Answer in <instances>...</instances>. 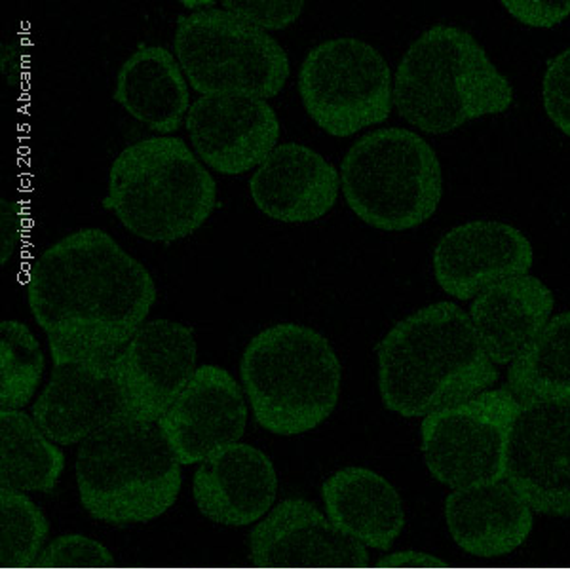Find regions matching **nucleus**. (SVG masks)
<instances>
[{
	"label": "nucleus",
	"instance_id": "nucleus-6",
	"mask_svg": "<svg viewBox=\"0 0 570 570\" xmlns=\"http://www.w3.org/2000/svg\"><path fill=\"white\" fill-rule=\"evenodd\" d=\"M240 376L255 421L285 438L327 421L343 389L337 352L320 331L301 324L259 331L242 354Z\"/></svg>",
	"mask_w": 570,
	"mask_h": 570
},
{
	"label": "nucleus",
	"instance_id": "nucleus-13",
	"mask_svg": "<svg viewBox=\"0 0 570 570\" xmlns=\"http://www.w3.org/2000/svg\"><path fill=\"white\" fill-rule=\"evenodd\" d=\"M185 128L190 149L220 176H244L278 147V115L266 99L200 96L190 105Z\"/></svg>",
	"mask_w": 570,
	"mask_h": 570
},
{
	"label": "nucleus",
	"instance_id": "nucleus-22",
	"mask_svg": "<svg viewBox=\"0 0 570 570\" xmlns=\"http://www.w3.org/2000/svg\"><path fill=\"white\" fill-rule=\"evenodd\" d=\"M331 523L365 548L386 551L405 527V505L381 473L370 468H341L322 485Z\"/></svg>",
	"mask_w": 570,
	"mask_h": 570
},
{
	"label": "nucleus",
	"instance_id": "nucleus-26",
	"mask_svg": "<svg viewBox=\"0 0 570 570\" xmlns=\"http://www.w3.org/2000/svg\"><path fill=\"white\" fill-rule=\"evenodd\" d=\"M45 375V354L26 324H0V409H21L31 402Z\"/></svg>",
	"mask_w": 570,
	"mask_h": 570
},
{
	"label": "nucleus",
	"instance_id": "nucleus-20",
	"mask_svg": "<svg viewBox=\"0 0 570 570\" xmlns=\"http://www.w3.org/2000/svg\"><path fill=\"white\" fill-rule=\"evenodd\" d=\"M443 510L456 546L481 559L510 556L534 525V510L508 480L454 489Z\"/></svg>",
	"mask_w": 570,
	"mask_h": 570
},
{
	"label": "nucleus",
	"instance_id": "nucleus-9",
	"mask_svg": "<svg viewBox=\"0 0 570 570\" xmlns=\"http://www.w3.org/2000/svg\"><path fill=\"white\" fill-rule=\"evenodd\" d=\"M298 96L325 134L351 137L389 120L394 82L383 53L370 42L338 37L306 53L298 71Z\"/></svg>",
	"mask_w": 570,
	"mask_h": 570
},
{
	"label": "nucleus",
	"instance_id": "nucleus-18",
	"mask_svg": "<svg viewBox=\"0 0 570 570\" xmlns=\"http://www.w3.org/2000/svg\"><path fill=\"white\" fill-rule=\"evenodd\" d=\"M341 174L316 150L282 142L253 171L249 196L261 214L287 225L322 219L337 204Z\"/></svg>",
	"mask_w": 570,
	"mask_h": 570
},
{
	"label": "nucleus",
	"instance_id": "nucleus-21",
	"mask_svg": "<svg viewBox=\"0 0 570 570\" xmlns=\"http://www.w3.org/2000/svg\"><path fill=\"white\" fill-rule=\"evenodd\" d=\"M553 295L534 276L491 285L470 306L475 335L494 365H512L550 324Z\"/></svg>",
	"mask_w": 570,
	"mask_h": 570
},
{
	"label": "nucleus",
	"instance_id": "nucleus-11",
	"mask_svg": "<svg viewBox=\"0 0 570 570\" xmlns=\"http://www.w3.org/2000/svg\"><path fill=\"white\" fill-rule=\"evenodd\" d=\"M505 480L534 512L570 518V402H521L508 441Z\"/></svg>",
	"mask_w": 570,
	"mask_h": 570
},
{
	"label": "nucleus",
	"instance_id": "nucleus-24",
	"mask_svg": "<svg viewBox=\"0 0 570 570\" xmlns=\"http://www.w3.org/2000/svg\"><path fill=\"white\" fill-rule=\"evenodd\" d=\"M66 454L21 409H0V489L52 493Z\"/></svg>",
	"mask_w": 570,
	"mask_h": 570
},
{
	"label": "nucleus",
	"instance_id": "nucleus-7",
	"mask_svg": "<svg viewBox=\"0 0 570 570\" xmlns=\"http://www.w3.org/2000/svg\"><path fill=\"white\" fill-rule=\"evenodd\" d=\"M348 208L370 227L403 233L426 223L443 195L440 160L426 139L403 128L360 137L341 163Z\"/></svg>",
	"mask_w": 570,
	"mask_h": 570
},
{
	"label": "nucleus",
	"instance_id": "nucleus-33",
	"mask_svg": "<svg viewBox=\"0 0 570 570\" xmlns=\"http://www.w3.org/2000/svg\"><path fill=\"white\" fill-rule=\"evenodd\" d=\"M527 570H529V569H527ZM534 570H544V569H534Z\"/></svg>",
	"mask_w": 570,
	"mask_h": 570
},
{
	"label": "nucleus",
	"instance_id": "nucleus-29",
	"mask_svg": "<svg viewBox=\"0 0 570 570\" xmlns=\"http://www.w3.org/2000/svg\"><path fill=\"white\" fill-rule=\"evenodd\" d=\"M223 10L261 31H279L293 26L303 13V0H225Z\"/></svg>",
	"mask_w": 570,
	"mask_h": 570
},
{
	"label": "nucleus",
	"instance_id": "nucleus-23",
	"mask_svg": "<svg viewBox=\"0 0 570 570\" xmlns=\"http://www.w3.org/2000/svg\"><path fill=\"white\" fill-rule=\"evenodd\" d=\"M115 101L149 130L174 134L190 110L187 77L166 48L141 46L118 69Z\"/></svg>",
	"mask_w": 570,
	"mask_h": 570
},
{
	"label": "nucleus",
	"instance_id": "nucleus-27",
	"mask_svg": "<svg viewBox=\"0 0 570 570\" xmlns=\"http://www.w3.org/2000/svg\"><path fill=\"white\" fill-rule=\"evenodd\" d=\"M0 559L2 564H31L39 561L48 540V519L26 493L0 489Z\"/></svg>",
	"mask_w": 570,
	"mask_h": 570
},
{
	"label": "nucleus",
	"instance_id": "nucleus-30",
	"mask_svg": "<svg viewBox=\"0 0 570 570\" xmlns=\"http://www.w3.org/2000/svg\"><path fill=\"white\" fill-rule=\"evenodd\" d=\"M542 99L551 122L570 137V48L551 59L546 69Z\"/></svg>",
	"mask_w": 570,
	"mask_h": 570
},
{
	"label": "nucleus",
	"instance_id": "nucleus-14",
	"mask_svg": "<svg viewBox=\"0 0 570 570\" xmlns=\"http://www.w3.org/2000/svg\"><path fill=\"white\" fill-rule=\"evenodd\" d=\"M246 392L227 370L202 365L177 395L160 426L181 466L202 464L246 432Z\"/></svg>",
	"mask_w": 570,
	"mask_h": 570
},
{
	"label": "nucleus",
	"instance_id": "nucleus-10",
	"mask_svg": "<svg viewBox=\"0 0 570 570\" xmlns=\"http://www.w3.org/2000/svg\"><path fill=\"white\" fill-rule=\"evenodd\" d=\"M519 407L512 390H487L424 416L421 445L428 472L453 491L505 480L508 441Z\"/></svg>",
	"mask_w": 570,
	"mask_h": 570
},
{
	"label": "nucleus",
	"instance_id": "nucleus-1",
	"mask_svg": "<svg viewBox=\"0 0 570 570\" xmlns=\"http://www.w3.org/2000/svg\"><path fill=\"white\" fill-rule=\"evenodd\" d=\"M27 303L53 363L117 356L155 306L156 284L112 236L82 228L35 261Z\"/></svg>",
	"mask_w": 570,
	"mask_h": 570
},
{
	"label": "nucleus",
	"instance_id": "nucleus-12",
	"mask_svg": "<svg viewBox=\"0 0 570 570\" xmlns=\"http://www.w3.org/2000/svg\"><path fill=\"white\" fill-rule=\"evenodd\" d=\"M131 413L120 354L53 363L33 419L53 443L77 445Z\"/></svg>",
	"mask_w": 570,
	"mask_h": 570
},
{
	"label": "nucleus",
	"instance_id": "nucleus-32",
	"mask_svg": "<svg viewBox=\"0 0 570 570\" xmlns=\"http://www.w3.org/2000/svg\"><path fill=\"white\" fill-rule=\"evenodd\" d=\"M183 7L187 8H204V10H212L215 7V2H206V0H200V2H195V0H190V2H183Z\"/></svg>",
	"mask_w": 570,
	"mask_h": 570
},
{
	"label": "nucleus",
	"instance_id": "nucleus-8",
	"mask_svg": "<svg viewBox=\"0 0 570 570\" xmlns=\"http://www.w3.org/2000/svg\"><path fill=\"white\" fill-rule=\"evenodd\" d=\"M174 50L188 85L200 96L271 99L289 78L284 46L223 8L179 16Z\"/></svg>",
	"mask_w": 570,
	"mask_h": 570
},
{
	"label": "nucleus",
	"instance_id": "nucleus-17",
	"mask_svg": "<svg viewBox=\"0 0 570 570\" xmlns=\"http://www.w3.org/2000/svg\"><path fill=\"white\" fill-rule=\"evenodd\" d=\"M198 360L195 333L171 320H150L120 352V370L131 413L160 421L193 379Z\"/></svg>",
	"mask_w": 570,
	"mask_h": 570
},
{
	"label": "nucleus",
	"instance_id": "nucleus-31",
	"mask_svg": "<svg viewBox=\"0 0 570 570\" xmlns=\"http://www.w3.org/2000/svg\"><path fill=\"white\" fill-rule=\"evenodd\" d=\"M502 7L505 12L513 16L519 23L537 29H551L563 23L570 16V0L564 2H519V0H504Z\"/></svg>",
	"mask_w": 570,
	"mask_h": 570
},
{
	"label": "nucleus",
	"instance_id": "nucleus-25",
	"mask_svg": "<svg viewBox=\"0 0 570 570\" xmlns=\"http://www.w3.org/2000/svg\"><path fill=\"white\" fill-rule=\"evenodd\" d=\"M508 389L519 402H570V312L550 320L537 343L510 365Z\"/></svg>",
	"mask_w": 570,
	"mask_h": 570
},
{
	"label": "nucleus",
	"instance_id": "nucleus-5",
	"mask_svg": "<svg viewBox=\"0 0 570 570\" xmlns=\"http://www.w3.org/2000/svg\"><path fill=\"white\" fill-rule=\"evenodd\" d=\"M75 470L86 512L115 527L160 518L181 491V462L160 421L136 415L124 416L80 443Z\"/></svg>",
	"mask_w": 570,
	"mask_h": 570
},
{
	"label": "nucleus",
	"instance_id": "nucleus-4",
	"mask_svg": "<svg viewBox=\"0 0 570 570\" xmlns=\"http://www.w3.org/2000/svg\"><path fill=\"white\" fill-rule=\"evenodd\" d=\"M104 208L141 240H183L214 214L217 183L179 137H147L112 160Z\"/></svg>",
	"mask_w": 570,
	"mask_h": 570
},
{
	"label": "nucleus",
	"instance_id": "nucleus-15",
	"mask_svg": "<svg viewBox=\"0 0 570 570\" xmlns=\"http://www.w3.org/2000/svg\"><path fill=\"white\" fill-rule=\"evenodd\" d=\"M247 546L252 570H327L367 561L360 544L306 499H285L253 527Z\"/></svg>",
	"mask_w": 570,
	"mask_h": 570
},
{
	"label": "nucleus",
	"instance_id": "nucleus-3",
	"mask_svg": "<svg viewBox=\"0 0 570 570\" xmlns=\"http://www.w3.org/2000/svg\"><path fill=\"white\" fill-rule=\"evenodd\" d=\"M513 101L508 78L459 27L435 26L409 46L394 77V107L424 134H449Z\"/></svg>",
	"mask_w": 570,
	"mask_h": 570
},
{
	"label": "nucleus",
	"instance_id": "nucleus-16",
	"mask_svg": "<svg viewBox=\"0 0 570 570\" xmlns=\"http://www.w3.org/2000/svg\"><path fill=\"white\" fill-rule=\"evenodd\" d=\"M532 259L531 242L518 228L499 220H470L441 236L432 266L449 297L470 301L491 285L527 276Z\"/></svg>",
	"mask_w": 570,
	"mask_h": 570
},
{
	"label": "nucleus",
	"instance_id": "nucleus-28",
	"mask_svg": "<svg viewBox=\"0 0 570 570\" xmlns=\"http://www.w3.org/2000/svg\"><path fill=\"white\" fill-rule=\"evenodd\" d=\"M110 553L101 542L85 534H63L52 540L40 553V563L52 569H101L110 563Z\"/></svg>",
	"mask_w": 570,
	"mask_h": 570
},
{
	"label": "nucleus",
	"instance_id": "nucleus-2",
	"mask_svg": "<svg viewBox=\"0 0 570 570\" xmlns=\"http://www.w3.org/2000/svg\"><path fill=\"white\" fill-rule=\"evenodd\" d=\"M376 357L383 403L405 419L468 402L499 381L472 320L448 301L397 322L376 346Z\"/></svg>",
	"mask_w": 570,
	"mask_h": 570
},
{
	"label": "nucleus",
	"instance_id": "nucleus-19",
	"mask_svg": "<svg viewBox=\"0 0 570 570\" xmlns=\"http://www.w3.org/2000/svg\"><path fill=\"white\" fill-rule=\"evenodd\" d=\"M278 473L268 454L247 443H234L202 462L193 480V497L202 515L217 525L257 523L273 508Z\"/></svg>",
	"mask_w": 570,
	"mask_h": 570
}]
</instances>
